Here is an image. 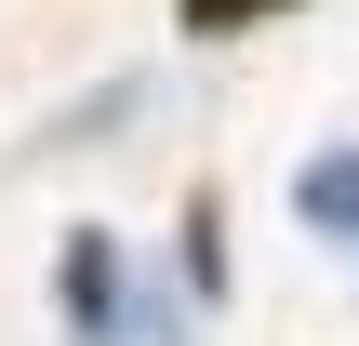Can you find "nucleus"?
<instances>
[{"label":"nucleus","instance_id":"f257e3e1","mask_svg":"<svg viewBox=\"0 0 359 346\" xmlns=\"http://www.w3.org/2000/svg\"><path fill=\"white\" fill-rule=\"evenodd\" d=\"M67 333L80 346H173V307L133 280V253H120L107 227L67 240Z\"/></svg>","mask_w":359,"mask_h":346},{"label":"nucleus","instance_id":"f03ea898","mask_svg":"<svg viewBox=\"0 0 359 346\" xmlns=\"http://www.w3.org/2000/svg\"><path fill=\"white\" fill-rule=\"evenodd\" d=\"M293 213H306L320 240H346V253H359V147H320V160L293 173Z\"/></svg>","mask_w":359,"mask_h":346},{"label":"nucleus","instance_id":"7ed1b4c3","mask_svg":"<svg viewBox=\"0 0 359 346\" xmlns=\"http://www.w3.org/2000/svg\"><path fill=\"white\" fill-rule=\"evenodd\" d=\"M187 293H226V200L187 187Z\"/></svg>","mask_w":359,"mask_h":346},{"label":"nucleus","instance_id":"20e7f679","mask_svg":"<svg viewBox=\"0 0 359 346\" xmlns=\"http://www.w3.org/2000/svg\"><path fill=\"white\" fill-rule=\"evenodd\" d=\"M253 13H293V0H173V27H187V40H240Z\"/></svg>","mask_w":359,"mask_h":346}]
</instances>
